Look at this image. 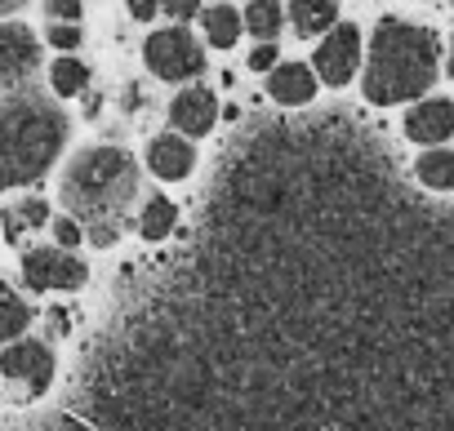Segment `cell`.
Segmentation results:
<instances>
[{"label": "cell", "mask_w": 454, "mask_h": 431, "mask_svg": "<svg viewBox=\"0 0 454 431\" xmlns=\"http://www.w3.org/2000/svg\"><path fill=\"white\" fill-rule=\"evenodd\" d=\"M0 369L14 382H27L32 391H45L54 378V351L45 342H14L5 356H0Z\"/></svg>", "instance_id": "cell-8"}, {"label": "cell", "mask_w": 454, "mask_h": 431, "mask_svg": "<svg viewBox=\"0 0 454 431\" xmlns=\"http://www.w3.org/2000/svg\"><path fill=\"white\" fill-rule=\"evenodd\" d=\"M174 227H178V204L165 200V196H152L147 209H143V219H138V236L143 241H165Z\"/></svg>", "instance_id": "cell-15"}, {"label": "cell", "mask_w": 454, "mask_h": 431, "mask_svg": "<svg viewBox=\"0 0 454 431\" xmlns=\"http://www.w3.org/2000/svg\"><path fill=\"white\" fill-rule=\"evenodd\" d=\"M169 120H174V129H178V134L205 138V134L214 129V120H218V98H214L205 85L183 89V94L174 98V107H169Z\"/></svg>", "instance_id": "cell-9"}, {"label": "cell", "mask_w": 454, "mask_h": 431, "mask_svg": "<svg viewBox=\"0 0 454 431\" xmlns=\"http://www.w3.org/2000/svg\"><path fill=\"white\" fill-rule=\"evenodd\" d=\"M27 325H32V307L23 298H14V294H0V342L19 338Z\"/></svg>", "instance_id": "cell-19"}, {"label": "cell", "mask_w": 454, "mask_h": 431, "mask_svg": "<svg viewBox=\"0 0 454 431\" xmlns=\"http://www.w3.org/2000/svg\"><path fill=\"white\" fill-rule=\"evenodd\" d=\"M268 94H272L277 103H286V107L312 103V98H317V76H312V67H303V63H281V67L272 72V81H268Z\"/></svg>", "instance_id": "cell-12"}, {"label": "cell", "mask_w": 454, "mask_h": 431, "mask_svg": "<svg viewBox=\"0 0 454 431\" xmlns=\"http://www.w3.org/2000/svg\"><path fill=\"white\" fill-rule=\"evenodd\" d=\"M45 10H50V19H59V23H76L81 10H85V0H45Z\"/></svg>", "instance_id": "cell-21"}, {"label": "cell", "mask_w": 454, "mask_h": 431, "mask_svg": "<svg viewBox=\"0 0 454 431\" xmlns=\"http://www.w3.org/2000/svg\"><path fill=\"white\" fill-rule=\"evenodd\" d=\"M445 72H450V81H454V45H450V63H445Z\"/></svg>", "instance_id": "cell-28"}, {"label": "cell", "mask_w": 454, "mask_h": 431, "mask_svg": "<svg viewBox=\"0 0 454 431\" xmlns=\"http://www.w3.org/2000/svg\"><path fill=\"white\" fill-rule=\"evenodd\" d=\"M356 67H361V32L352 23H343V27H334L321 41V50H317V76L325 85H348L356 76Z\"/></svg>", "instance_id": "cell-7"}, {"label": "cell", "mask_w": 454, "mask_h": 431, "mask_svg": "<svg viewBox=\"0 0 454 431\" xmlns=\"http://www.w3.org/2000/svg\"><path fill=\"white\" fill-rule=\"evenodd\" d=\"M85 263L81 258H72L67 250H32L27 258H23V281L32 285V289H81L85 285Z\"/></svg>", "instance_id": "cell-6"}, {"label": "cell", "mask_w": 454, "mask_h": 431, "mask_svg": "<svg viewBox=\"0 0 454 431\" xmlns=\"http://www.w3.org/2000/svg\"><path fill=\"white\" fill-rule=\"evenodd\" d=\"M405 134L414 142H445L454 134V103L450 98H427L405 112Z\"/></svg>", "instance_id": "cell-11"}, {"label": "cell", "mask_w": 454, "mask_h": 431, "mask_svg": "<svg viewBox=\"0 0 454 431\" xmlns=\"http://www.w3.org/2000/svg\"><path fill=\"white\" fill-rule=\"evenodd\" d=\"M19 213H23V223H27V227H36V223H45V200H27Z\"/></svg>", "instance_id": "cell-25"}, {"label": "cell", "mask_w": 454, "mask_h": 431, "mask_svg": "<svg viewBox=\"0 0 454 431\" xmlns=\"http://www.w3.org/2000/svg\"><path fill=\"white\" fill-rule=\"evenodd\" d=\"M143 58H147L152 76H160V81H192V76L205 72V50L183 27H165V32L147 36Z\"/></svg>", "instance_id": "cell-4"}, {"label": "cell", "mask_w": 454, "mask_h": 431, "mask_svg": "<svg viewBox=\"0 0 454 431\" xmlns=\"http://www.w3.org/2000/svg\"><path fill=\"white\" fill-rule=\"evenodd\" d=\"M205 41L214 50H232L241 41V14L232 5H209L205 10Z\"/></svg>", "instance_id": "cell-13"}, {"label": "cell", "mask_w": 454, "mask_h": 431, "mask_svg": "<svg viewBox=\"0 0 454 431\" xmlns=\"http://www.w3.org/2000/svg\"><path fill=\"white\" fill-rule=\"evenodd\" d=\"M246 32L259 36V41H277V32H281V5H277V0H250Z\"/></svg>", "instance_id": "cell-17"}, {"label": "cell", "mask_w": 454, "mask_h": 431, "mask_svg": "<svg viewBox=\"0 0 454 431\" xmlns=\"http://www.w3.org/2000/svg\"><path fill=\"white\" fill-rule=\"evenodd\" d=\"M67 116L32 89L0 94V191L36 182L63 151Z\"/></svg>", "instance_id": "cell-3"}, {"label": "cell", "mask_w": 454, "mask_h": 431, "mask_svg": "<svg viewBox=\"0 0 454 431\" xmlns=\"http://www.w3.org/2000/svg\"><path fill=\"white\" fill-rule=\"evenodd\" d=\"M134 196H138V165L121 147H90L63 173V204L72 209L81 227H90V241L98 250L116 245Z\"/></svg>", "instance_id": "cell-1"}, {"label": "cell", "mask_w": 454, "mask_h": 431, "mask_svg": "<svg viewBox=\"0 0 454 431\" xmlns=\"http://www.w3.org/2000/svg\"><path fill=\"white\" fill-rule=\"evenodd\" d=\"M19 5H23V0H0V14H14Z\"/></svg>", "instance_id": "cell-27"}, {"label": "cell", "mask_w": 454, "mask_h": 431, "mask_svg": "<svg viewBox=\"0 0 454 431\" xmlns=\"http://www.w3.org/2000/svg\"><path fill=\"white\" fill-rule=\"evenodd\" d=\"M50 45L54 50H76L81 45V27L76 23H54L50 27Z\"/></svg>", "instance_id": "cell-20"}, {"label": "cell", "mask_w": 454, "mask_h": 431, "mask_svg": "<svg viewBox=\"0 0 454 431\" xmlns=\"http://www.w3.org/2000/svg\"><path fill=\"white\" fill-rule=\"evenodd\" d=\"M147 169H152L156 178H165V182H183V178L196 169V151H192L187 138L160 134V138L147 147Z\"/></svg>", "instance_id": "cell-10"}, {"label": "cell", "mask_w": 454, "mask_h": 431, "mask_svg": "<svg viewBox=\"0 0 454 431\" xmlns=\"http://www.w3.org/2000/svg\"><path fill=\"white\" fill-rule=\"evenodd\" d=\"M196 10H200V0H169V14L174 19H192Z\"/></svg>", "instance_id": "cell-26"}, {"label": "cell", "mask_w": 454, "mask_h": 431, "mask_svg": "<svg viewBox=\"0 0 454 431\" xmlns=\"http://www.w3.org/2000/svg\"><path fill=\"white\" fill-rule=\"evenodd\" d=\"M41 63V45L27 27H10L0 23V94H14L32 81Z\"/></svg>", "instance_id": "cell-5"}, {"label": "cell", "mask_w": 454, "mask_h": 431, "mask_svg": "<svg viewBox=\"0 0 454 431\" xmlns=\"http://www.w3.org/2000/svg\"><path fill=\"white\" fill-rule=\"evenodd\" d=\"M290 19H294V32H299V36H317V32L334 27L339 10H334V0H294Z\"/></svg>", "instance_id": "cell-14"}, {"label": "cell", "mask_w": 454, "mask_h": 431, "mask_svg": "<svg viewBox=\"0 0 454 431\" xmlns=\"http://www.w3.org/2000/svg\"><path fill=\"white\" fill-rule=\"evenodd\" d=\"M250 67H254V72H272V67H277V45L263 41V45L250 54Z\"/></svg>", "instance_id": "cell-23"}, {"label": "cell", "mask_w": 454, "mask_h": 431, "mask_svg": "<svg viewBox=\"0 0 454 431\" xmlns=\"http://www.w3.org/2000/svg\"><path fill=\"white\" fill-rule=\"evenodd\" d=\"M414 178L432 191H454V151H423L414 165Z\"/></svg>", "instance_id": "cell-16"}, {"label": "cell", "mask_w": 454, "mask_h": 431, "mask_svg": "<svg viewBox=\"0 0 454 431\" xmlns=\"http://www.w3.org/2000/svg\"><path fill=\"white\" fill-rule=\"evenodd\" d=\"M125 10L138 19V23H147V19H156V10H160V0H125Z\"/></svg>", "instance_id": "cell-24"}, {"label": "cell", "mask_w": 454, "mask_h": 431, "mask_svg": "<svg viewBox=\"0 0 454 431\" xmlns=\"http://www.w3.org/2000/svg\"><path fill=\"white\" fill-rule=\"evenodd\" d=\"M54 241H59L63 250L81 245V223H76V219H59V223H54Z\"/></svg>", "instance_id": "cell-22"}, {"label": "cell", "mask_w": 454, "mask_h": 431, "mask_svg": "<svg viewBox=\"0 0 454 431\" xmlns=\"http://www.w3.org/2000/svg\"><path fill=\"white\" fill-rule=\"evenodd\" d=\"M50 85H54V94L72 98V94H81V89L90 85V67H85L81 58H59V63L50 67Z\"/></svg>", "instance_id": "cell-18"}, {"label": "cell", "mask_w": 454, "mask_h": 431, "mask_svg": "<svg viewBox=\"0 0 454 431\" xmlns=\"http://www.w3.org/2000/svg\"><path fill=\"white\" fill-rule=\"evenodd\" d=\"M436 36L419 23L405 19H383L374 27V45L365 58V98L374 107H392V103H410L419 94L432 89L436 81Z\"/></svg>", "instance_id": "cell-2"}]
</instances>
